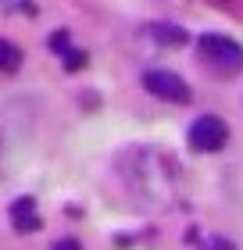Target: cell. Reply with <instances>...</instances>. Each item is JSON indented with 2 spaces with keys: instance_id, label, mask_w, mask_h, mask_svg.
Returning <instances> with one entry per match:
<instances>
[{
  "instance_id": "277c9868",
  "label": "cell",
  "mask_w": 243,
  "mask_h": 250,
  "mask_svg": "<svg viewBox=\"0 0 243 250\" xmlns=\"http://www.w3.org/2000/svg\"><path fill=\"white\" fill-rule=\"evenodd\" d=\"M143 86L154 93L157 100H168V104H190V86L186 79H179L176 72H168V68H154V72L143 75Z\"/></svg>"
},
{
  "instance_id": "7a4b0ae2",
  "label": "cell",
  "mask_w": 243,
  "mask_h": 250,
  "mask_svg": "<svg viewBox=\"0 0 243 250\" xmlns=\"http://www.w3.org/2000/svg\"><path fill=\"white\" fill-rule=\"evenodd\" d=\"M197 50H200L207 68H215V72H222V75L243 72V47L236 40L222 36V32H204V36L197 40Z\"/></svg>"
},
{
  "instance_id": "52a82bcc",
  "label": "cell",
  "mask_w": 243,
  "mask_h": 250,
  "mask_svg": "<svg viewBox=\"0 0 243 250\" xmlns=\"http://www.w3.org/2000/svg\"><path fill=\"white\" fill-rule=\"evenodd\" d=\"M147 36L157 40V43H168V47H182V43H186V29L168 25V21H150V25H147Z\"/></svg>"
},
{
  "instance_id": "30bf717a",
  "label": "cell",
  "mask_w": 243,
  "mask_h": 250,
  "mask_svg": "<svg viewBox=\"0 0 243 250\" xmlns=\"http://www.w3.org/2000/svg\"><path fill=\"white\" fill-rule=\"evenodd\" d=\"M50 250H83V247H79L75 240H57V243H54Z\"/></svg>"
},
{
  "instance_id": "ba28073f",
  "label": "cell",
  "mask_w": 243,
  "mask_h": 250,
  "mask_svg": "<svg viewBox=\"0 0 243 250\" xmlns=\"http://www.w3.org/2000/svg\"><path fill=\"white\" fill-rule=\"evenodd\" d=\"M18 68H22V50H18V43L0 40V72H18Z\"/></svg>"
},
{
  "instance_id": "3957f363",
  "label": "cell",
  "mask_w": 243,
  "mask_h": 250,
  "mask_svg": "<svg viewBox=\"0 0 243 250\" xmlns=\"http://www.w3.org/2000/svg\"><path fill=\"white\" fill-rule=\"evenodd\" d=\"M225 140H229V125L218 115H200L190 125V146H193V150H200V154L222 150Z\"/></svg>"
},
{
  "instance_id": "8992f818",
  "label": "cell",
  "mask_w": 243,
  "mask_h": 250,
  "mask_svg": "<svg viewBox=\"0 0 243 250\" xmlns=\"http://www.w3.org/2000/svg\"><path fill=\"white\" fill-rule=\"evenodd\" d=\"M50 50H57V54L65 58V68H68V72H79V68L86 64V54H79V50L68 47V32H65V29L50 36Z\"/></svg>"
},
{
  "instance_id": "5b68a950",
  "label": "cell",
  "mask_w": 243,
  "mask_h": 250,
  "mask_svg": "<svg viewBox=\"0 0 243 250\" xmlns=\"http://www.w3.org/2000/svg\"><path fill=\"white\" fill-rule=\"evenodd\" d=\"M11 225H15V232H36L40 229V211H36V200L32 197H18L11 204Z\"/></svg>"
},
{
  "instance_id": "6da1fadb",
  "label": "cell",
  "mask_w": 243,
  "mask_h": 250,
  "mask_svg": "<svg viewBox=\"0 0 243 250\" xmlns=\"http://www.w3.org/2000/svg\"><path fill=\"white\" fill-rule=\"evenodd\" d=\"M118 175L129 197L136 204H143L150 211H165L176 208L182 197V172L176 165V157H168L157 146H129L118 154Z\"/></svg>"
},
{
  "instance_id": "9c48e42d",
  "label": "cell",
  "mask_w": 243,
  "mask_h": 250,
  "mask_svg": "<svg viewBox=\"0 0 243 250\" xmlns=\"http://www.w3.org/2000/svg\"><path fill=\"white\" fill-rule=\"evenodd\" d=\"M215 7L233 11V15H240V18H243V0H215Z\"/></svg>"
}]
</instances>
